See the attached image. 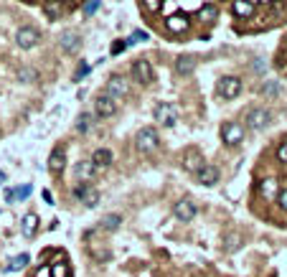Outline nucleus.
<instances>
[{"instance_id":"obj_16","label":"nucleus","mask_w":287,"mask_h":277,"mask_svg":"<svg viewBox=\"0 0 287 277\" xmlns=\"http://www.w3.org/2000/svg\"><path fill=\"white\" fill-rule=\"evenodd\" d=\"M165 28H168L171 33H186L188 31V18L175 13V16H168L165 18Z\"/></svg>"},{"instance_id":"obj_13","label":"nucleus","mask_w":287,"mask_h":277,"mask_svg":"<svg viewBox=\"0 0 287 277\" xmlns=\"http://www.w3.org/2000/svg\"><path fill=\"white\" fill-rule=\"evenodd\" d=\"M89 160H92L94 170H107V168L112 166L115 155H112V150H110V148H97V150H94V155L89 158Z\"/></svg>"},{"instance_id":"obj_27","label":"nucleus","mask_w":287,"mask_h":277,"mask_svg":"<svg viewBox=\"0 0 287 277\" xmlns=\"http://www.w3.org/2000/svg\"><path fill=\"white\" fill-rule=\"evenodd\" d=\"M61 10H64L61 3H43V13H46L49 18H58L61 16Z\"/></svg>"},{"instance_id":"obj_12","label":"nucleus","mask_w":287,"mask_h":277,"mask_svg":"<svg viewBox=\"0 0 287 277\" xmlns=\"http://www.w3.org/2000/svg\"><path fill=\"white\" fill-rule=\"evenodd\" d=\"M117 112V102L110 99L107 94H102L94 99V114L97 117H112V114Z\"/></svg>"},{"instance_id":"obj_4","label":"nucleus","mask_w":287,"mask_h":277,"mask_svg":"<svg viewBox=\"0 0 287 277\" xmlns=\"http://www.w3.org/2000/svg\"><path fill=\"white\" fill-rule=\"evenodd\" d=\"M38 41H41V31L36 26H21L16 31V43L21 49H33Z\"/></svg>"},{"instance_id":"obj_32","label":"nucleus","mask_w":287,"mask_h":277,"mask_svg":"<svg viewBox=\"0 0 287 277\" xmlns=\"http://www.w3.org/2000/svg\"><path fill=\"white\" fill-rule=\"evenodd\" d=\"M150 36L145 33V31H135L130 38H127V46H132V43H143V41H147Z\"/></svg>"},{"instance_id":"obj_11","label":"nucleus","mask_w":287,"mask_h":277,"mask_svg":"<svg viewBox=\"0 0 287 277\" xmlns=\"http://www.w3.org/2000/svg\"><path fill=\"white\" fill-rule=\"evenodd\" d=\"M183 166H186V170H188V173H196V176H199V173H201V168L206 166V158H203L199 150H196V148H191V150H186Z\"/></svg>"},{"instance_id":"obj_33","label":"nucleus","mask_w":287,"mask_h":277,"mask_svg":"<svg viewBox=\"0 0 287 277\" xmlns=\"http://www.w3.org/2000/svg\"><path fill=\"white\" fill-rule=\"evenodd\" d=\"M99 8H102V3H84V5H82V13L89 18V16H94V13H97Z\"/></svg>"},{"instance_id":"obj_15","label":"nucleus","mask_w":287,"mask_h":277,"mask_svg":"<svg viewBox=\"0 0 287 277\" xmlns=\"http://www.w3.org/2000/svg\"><path fill=\"white\" fill-rule=\"evenodd\" d=\"M66 168V150L64 148H54L49 155V170L51 173H64Z\"/></svg>"},{"instance_id":"obj_34","label":"nucleus","mask_w":287,"mask_h":277,"mask_svg":"<svg viewBox=\"0 0 287 277\" xmlns=\"http://www.w3.org/2000/svg\"><path fill=\"white\" fill-rule=\"evenodd\" d=\"M277 92H280V86H277L275 82H267V84L262 86V94H267V97H277Z\"/></svg>"},{"instance_id":"obj_25","label":"nucleus","mask_w":287,"mask_h":277,"mask_svg":"<svg viewBox=\"0 0 287 277\" xmlns=\"http://www.w3.org/2000/svg\"><path fill=\"white\" fill-rule=\"evenodd\" d=\"M82 203H84L86 209H94L97 203H99V191H97V188L89 186L86 191H84V196H82Z\"/></svg>"},{"instance_id":"obj_19","label":"nucleus","mask_w":287,"mask_h":277,"mask_svg":"<svg viewBox=\"0 0 287 277\" xmlns=\"http://www.w3.org/2000/svg\"><path fill=\"white\" fill-rule=\"evenodd\" d=\"M36 229H38V216L31 211V214H26L23 219H21V231H23V237L26 239H31L33 234H36Z\"/></svg>"},{"instance_id":"obj_17","label":"nucleus","mask_w":287,"mask_h":277,"mask_svg":"<svg viewBox=\"0 0 287 277\" xmlns=\"http://www.w3.org/2000/svg\"><path fill=\"white\" fill-rule=\"evenodd\" d=\"M94 166H92V160H79L77 166H74V176L79 178V183H86V181H92L94 176Z\"/></svg>"},{"instance_id":"obj_31","label":"nucleus","mask_w":287,"mask_h":277,"mask_svg":"<svg viewBox=\"0 0 287 277\" xmlns=\"http://www.w3.org/2000/svg\"><path fill=\"white\" fill-rule=\"evenodd\" d=\"M89 71H92V66H89V64H84V61H82V64H79V69H77V74H74L71 79H74V82H82V79H84V77L89 74Z\"/></svg>"},{"instance_id":"obj_21","label":"nucleus","mask_w":287,"mask_h":277,"mask_svg":"<svg viewBox=\"0 0 287 277\" xmlns=\"http://www.w3.org/2000/svg\"><path fill=\"white\" fill-rule=\"evenodd\" d=\"M79 43H82V38H79V33H74V31H66V33L61 36V49L69 51V54L77 51V49H79Z\"/></svg>"},{"instance_id":"obj_36","label":"nucleus","mask_w":287,"mask_h":277,"mask_svg":"<svg viewBox=\"0 0 287 277\" xmlns=\"http://www.w3.org/2000/svg\"><path fill=\"white\" fill-rule=\"evenodd\" d=\"M86 188H89V183H77V186H74V198H79V201H82V196H84Z\"/></svg>"},{"instance_id":"obj_41","label":"nucleus","mask_w":287,"mask_h":277,"mask_svg":"<svg viewBox=\"0 0 287 277\" xmlns=\"http://www.w3.org/2000/svg\"><path fill=\"white\" fill-rule=\"evenodd\" d=\"M43 201H46V203H54V196H51V191H43Z\"/></svg>"},{"instance_id":"obj_23","label":"nucleus","mask_w":287,"mask_h":277,"mask_svg":"<svg viewBox=\"0 0 287 277\" xmlns=\"http://www.w3.org/2000/svg\"><path fill=\"white\" fill-rule=\"evenodd\" d=\"M28 265H31V257H28L26 252L23 254H18V257H13V262H8V272H21V270H26Z\"/></svg>"},{"instance_id":"obj_5","label":"nucleus","mask_w":287,"mask_h":277,"mask_svg":"<svg viewBox=\"0 0 287 277\" xmlns=\"http://www.w3.org/2000/svg\"><path fill=\"white\" fill-rule=\"evenodd\" d=\"M130 92V84H127V79L125 77H119V74H115V77H110V82L104 84V94H107L110 99H122L125 94Z\"/></svg>"},{"instance_id":"obj_3","label":"nucleus","mask_w":287,"mask_h":277,"mask_svg":"<svg viewBox=\"0 0 287 277\" xmlns=\"http://www.w3.org/2000/svg\"><path fill=\"white\" fill-rule=\"evenodd\" d=\"M269 120H272V114H269L267 107H252V110L247 112V127L254 130V133L264 130V127L269 125Z\"/></svg>"},{"instance_id":"obj_30","label":"nucleus","mask_w":287,"mask_h":277,"mask_svg":"<svg viewBox=\"0 0 287 277\" xmlns=\"http://www.w3.org/2000/svg\"><path fill=\"white\" fill-rule=\"evenodd\" d=\"M214 16H216V8H214V5H203L201 13H199L201 21H214Z\"/></svg>"},{"instance_id":"obj_18","label":"nucleus","mask_w":287,"mask_h":277,"mask_svg":"<svg viewBox=\"0 0 287 277\" xmlns=\"http://www.w3.org/2000/svg\"><path fill=\"white\" fill-rule=\"evenodd\" d=\"M219 178H221V170H219L216 166H203L201 173H199V181H201L203 186H216Z\"/></svg>"},{"instance_id":"obj_10","label":"nucleus","mask_w":287,"mask_h":277,"mask_svg":"<svg viewBox=\"0 0 287 277\" xmlns=\"http://www.w3.org/2000/svg\"><path fill=\"white\" fill-rule=\"evenodd\" d=\"M132 77L138 79L140 84H150L153 82V64L145 61V59H138L132 64Z\"/></svg>"},{"instance_id":"obj_39","label":"nucleus","mask_w":287,"mask_h":277,"mask_svg":"<svg viewBox=\"0 0 287 277\" xmlns=\"http://www.w3.org/2000/svg\"><path fill=\"white\" fill-rule=\"evenodd\" d=\"M229 239H231V242H229V244H226V249H236V247H239V244H241V242H239V237H236V234H234V237H229Z\"/></svg>"},{"instance_id":"obj_28","label":"nucleus","mask_w":287,"mask_h":277,"mask_svg":"<svg viewBox=\"0 0 287 277\" xmlns=\"http://www.w3.org/2000/svg\"><path fill=\"white\" fill-rule=\"evenodd\" d=\"M13 191H16V201H18V198L23 201V198H28V196L33 194V186H31V183H23V186H18V188H13Z\"/></svg>"},{"instance_id":"obj_1","label":"nucleus","mask_w":287,"mask_h":277,"mask_svg":"<svg viewBox=\"0 0 287 277\" xmlns=\"http://www.w3.org/2000/svg\"><path fill=\"white\" fill-rule=\"evenodd\" d=\"M158 145H160V135L155 127H143L135 138V150L138 153H153L158 150Z\"/></svg>"},{"instance_id":"obj_9","label":"nucleus","mask_w":287,"mask_h":277,"mask_svg":"<svg viewBox=\"0 0 287 277\" xmlns=\"http://www.w3.org/2000/svg\"><path fill=\"white\" fill-rule=\"evenodd\" d=\"M196 56L193 54H180V56H175V74L178 77H191L193 71H196Z\"/></svg>"},{"instance_id":"obj_40","label":"nucleus","mask_w":287,"mask_h":277,"mask_svg":"<svg viewBox=\"0 0 287 277\" xmlns=\"http://www.w3.org/2000/svg\"><path fill=\"white\" fill-rule=\"evenodd\" d=\"M5 201H8V203H13V201H16V191H13V188H8V194H5Z\"/></svg>"},{"instance_id":"obj_22","label":"nucleus","mask_w":287,"mask_h":277,"mask_svg":"<svg viewBox=\"0 0 287 277\" xmlns=\"http://www.w3.org/2000/svg\"><path fill=\"white\" fill-rule=\"evenodd\" d=\"M92 125H94V117L89 112H82L79 117H77V125H74V130H77L79 135H86L89 130H92Z\"/></svg>"},{"instance_id":"obj_29","label":"nucleus","mask_w":287,"mask_h":277,"mask_svg":"<svg viewBox=\"0 0 287 277\" xmlns=\"http://www.w3.org/2000/svg\"><path fill=\"white\" fill-rule=\"evenodd\" d=\"M36 77H38V71H36V69H21V71H18V79L26 82V84L36 82Z\"/></svg>"},{"instance_id":"obj_2","label":"nucleus","mask_w":287,"mask_h":277,"mask_svg":"<svg viewBox=\"0 0 287 277\" xmlns=\"http://www.w3.org/2000/svg\"><path fill=\"white\" fill-rule=\"evenodd\" d=\"M241 140H244V127L239 122H224L221 125V142L226 148H236Z\"/></svg>"},{"instance_id":"obj_7","label":"nucleus","mask_w":287,"mask_h":277,"mask_svg":"<svg viewBox=\"0 0 287 277\" xmlns=\"http://www.w3.org/2000/svg\"><path fill=\"white\" fill-rule=\"evenodd\" d=\"M153 114H155V120H158L160 125H165V127H173L175 120H178V110H175V105H168V102H160Z\"/></svg>"},{"instance_id":"obj_8","label":"nucleus","mask_w":287,"mask_h":277,"mask_svg":"<svg viewBox=\"0 0 287 277\" xmlns=\"http://www.w3.org/2000/svg\"><path fill=\"white\" fill-rule=\"evenodd\" d=\"M173 214L178 222H191V219H196V203L191 198H180V201H175Z\"/></svg>"},{"instance_id":"obj_6","label":"nucleus","mask_w":287,"mask_h":277,"mask_svg":"<svg viewBox=\"0 0 287 277\" xmlns=\"http://www.w3.org/2000/svg\"><path fill=\"white\" fill-rule=\"evenodd\" d=\"M216 92L224 99H236L239 92H241V79L239 77H221L219 84H216Z\"/></svg>"},{"instance_id":"obj_20","label":"nucleus","mask_w":287,"mask_h":277,"mask_svg":"<svg viewBox=\"0 0 287 277\" xmlns=\"http://www.w3.org/2000/svg\"><path fill=\"white\" fill-rule=\"evenodd\" d=\"M257 5L259 3H247V0H234L231 3V13L236 18H247V16H252V13L257 10Z\"/></svg>"},{"instance_id":"obj_37","label":"nucleus","mask_w":287,"mask_h":277,"mask_svg":"<svg viewBox=\"0 0 287 277\" xmlns=\"http://www.w3.org/2000/svg\"><path fill=\"white\" fill-rule=\"evenodd\" d=\"M277 203H280V209H282V211H287V188H282V191H280Z\"/></svg>"},{"instance_id":"obj_42","label":"nucleus","mask_w":287,"mask_h":277,"mask_svg":"<svg viewBox=\"0 0 287 277\" xmlns=\"http://www.w3.org/2000/svg\"><path fill=\"white\" fill-rule=\"evenodd\" d=\"M147 10H160V3H145Z\"/></svg>"},{"instance_id":"obj_35","label":"nucleus","mask_w":287,"mask_h":277,"mask_svg":"<svg viewBox=\"0 0 287 277\" xmlns=\"http://www.w3.org/2000/svg\"><path fill=\"white\" fill-rule=\"evenodd\" d=\"M277 160H280V163H287V140L277 148Z\"/></svg>"},{"instance_id":"obj_43","label":"nucleus","mask_w":287,"mask_h":277,"mask_svg":"<svg viewBox=\"0 0 287 277\" xmlns=\"http://www.w3.org/2000/svg\"><path fill=\"white\" fill-rule=\"evenodd\" d=\"M5 181H8V176H5V170H0V186H5Z\"/></svg>"},{"instance_id":"obj_26","label":"nucleus","mask_w":287,"mask_h":277,"mask_svg":"<svg viewBox=\"0 0 287 277\" xmlns=\"http://www.w3.org/2000/svg\"><path fill=\"white\" fill-rule=\"evenodd\" d=\"M51 277H69V265L66 262H61V259L54 262L51 265Z\"/></svg>"},{"instance_id":"obj_24","label":"nucleus","mask_w":287,"mask_h":277,"mask_svg":"<svg viewBox=\"0 0 287 277\" xmlns=\"http://www.w3.org/2000/svg\"><path fill=\"white\" fill-rule=\"evenodd\" d=\"M119 224H122V214H107L102 219V229L104 231H115V229H119Z\"/></svg>"},{"instance_id":"obj_14","label":"nucleus","mask_w":287,"mask_h":277,"mask_svg":"<svg viewBox=\"0 0 287 277\" xmlns=\"http://www.w3.org/2000/svg\"><path fill=\"white\" fill-rule=\"evenodd\" d=\"M280 191H282V188L277 186V178L267 176V178L259 181V196H262V198H267V201H277Z\"/></svg>"},{"instance_id":"obj_38","label":"nucleus","mask_w":287,"mask_h":277,"mask_svg":"<svg viewBox=\"0 0 287 277\" xmlns=\"http://www.w3.org/2000/svg\"><path fill=\"white\" fill-rule=\"evenodd\" d=\"M122 49H127V41H115L112 43V54H119Z\"/></svg>"}]
</instances>
